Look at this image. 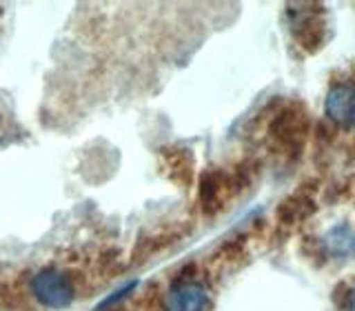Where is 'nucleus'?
<instances>
[{"label": "nucleus", "mask_w": 355, "mask_h": 311, "mask_svg": "<svg viewBox=\"0 0 355 311\" xmlns=\"http://www.w3.org/2000/svg\"><path fill=\"white\" fill-rule=\"evenodd\" d=\"M327 114L342 127H355V81L336 85L327 96Z\"/></svg>", "instance_id": "6"}, {"label": "nucleus", "mask_w": 355, "mask_h": 311, "mask_svg": "<svg viewBox=\"0 0 355 311\" xmlns=\"http://www.w3.org/2000/svg\"><path fill=\"white\" fill-rule=\"evenodd\" d=\"M175 240L173 231H155V233H144L133 247V262H144L149 255L158 253L164 249L166 244H171Z\"/></svg>", "instance_id": "7"}, {"label": "nucleus", "mask_w": 355, "mask_h": 311, "mask_svg": "<svg viewBox=\"0 0 355 311\" xmlns=\"http://www.w3.org/2000/svg\"><path fill=\"white\" fill-rule=\"evenodd\" d=\"M288 18H291V31L295 40L313 51L320 47L322 36H324V18H322V7L318 5H295L288 7Z\"/></svg>", "instance_id": "5"}, {"label": "nucleus", "mask_w": 355, "mask_h": 311, "mask_svg": "<svg viewBox=\"0 0 355 311\" xmlns=\"http://www.w3.org/2000/svg\"><path fill=\"white\" fill-rule=\"evenodd\" d=\"M29 289L36 303L47 309H64L73 303L76 287L71 278L60 269H40L31 276Z\"/></svg>", "instance_id": "3"}, {"label": "nucleus", "mask_w": 355, "mask_h": 311, "mask_svg": "<svg viewBox=\"0 0 355 311\" xmlns=\"http://www.w3.org/2000/svg\"><path fill=\"white\" fill-rule=\"evenodd\" d=\"M0 307L7 309V311L16 307V300H14V294H11V287L5 285L3 280H0Z\"/></svg>", "instance_id": "10"}, {"label": "nucleus", "mask_w": 355, "mask_h": 311, "mask_svg": "<svg viewBox=\"0 0 355 311\" xmlns=\"http://www.w3.org/2000/svg\"><path fill=\"white\" fill-rule=\"evenodd\" d=\"M311 209H313V205H311V200L306 196H302V198L291 196L286 203L280 205V214H277V216H280L282 222H293L297 218H304V214Z\"/></svg>", "instance_id": "9"}, {"label": "nucleus", "mask_w": 355, "mask_h": 311, "mask_svg": "<svg viewBox=\"0 0 355 311\" xmlns=\"http://www.w3.org/2000/svg\"><path fill=\"white\" fill-rule=\"evenodd\" d=\"M249 183H251L249 165H238L231 171L209 169L200 178V207H202L207 216H216Z\"/></svg>", "instance_id": "1"}, {"label": "nucleus", "mask_w": 355, "mask_h": 311, "mask_svg": "<svg viewBox=\"0 0 355 311\" xmlns=\"http://www.w3.org/2000/svg\"><path fill=\"white\" fill-rule=\"evenodd\" d=\"M306 131H309V118L304 107L300 105L282 107L269 122L271 144L282 156H288V158H295L304 149Z\"/></svg>", "instance_id": "2"}, {"label": "nucleus", "mask_w": 355, "mask_h": 311, "mask_svg": "<svg viewBox=\"0 0 355 311\" xmlns=\"http://www.w3.org/2000/svg\"><path fill=\"white\" fill-rule=\"evenodd\" d=\"M324 244H327L329 253H333V255H351V253H355V231L349 225L333 227L327 233Z\"/></svg>", "instance_id": "8"}, {"label": "nucleus", "mask_w": 355, "mask_h": 311, "mask_svg": "<svg viewBox=\"0 0 355 311\" xmlns=\"http://www.w3.org/2000/svg\"><path fill=\"white\" fill-rule=\"evenodd\" d=\"M349 311H355V287H353L351 298H349Z\"/></svg>", "instance_id": "12"}, {"label": "nucleus", "mask_w": 355, "mask_h": 311, "mask_svg": "<svg viewBox=\"0 0 355 311\" xmlns=\"http://www.w3.org/2000/svg\"><path fill=\"white\" fill-rule=\"evenodd\" d=\"M207 287L198 280L196 267H184L169 285V292L164 298V311H207Z\"/></svg>", "instance_id": "4"}, {"label": "nucleus", "mask_w": 355, "mask_h": 311, "mask_svg": "<svg viewBox=\"0 0 355 311\" xmlns=\"http://www.w3.org/2000/svg\"><path fill=\"white\" fill-rule=\"evenodd\" d=\"M133 287H136V283H131V285H127V287H122V289H120V292H116V294H111V296H109V298L105 300V303H103V305H100V307H98V309H107V307H111V305H116V303H120V300H122V298H125V296H127V294L131 292V289H133Z\"/></svg>", "instance_id": "11"}]
</instances>
